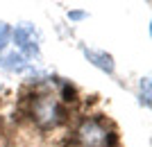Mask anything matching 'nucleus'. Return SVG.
Segmentation results:
<instances>
[{
  "mask_svg": "<svg viewBox=\"0 0 152 147\" xmlns=\"http://www.w3.org/2000/svg\"><path fill=\"white\" fill-rule=\"evenodd\" d=\"M57 97L66 104V106H70V104H77L80 93H77V88H75L70 82H59V93H57Z\"/></svg>",
  "mask_w": 152,
  "mask_h": 147,
  "instance_id": "423d86ee",
  "label": "nucleus"
},
{
  "mask_svg": "<svg viewBox=\"0 0 152 147\" xmlns=\"http://www.w3.org/2000/svg\"><path fill=\"white\" fill-rule=\"evenodd\" d=\"M80 147H116L118 145V134L114 125L104 115H89L84 118L75 129V136Z\"/></svg>",
  "mask_w": 152,
  "mask_h": 147,
  "instance_id": "f03ea898",
  "label": "nucleus"
},
{
  "mask_svg": "<svg viewBox=\"0 0 152 147\" xmlns=\"http://www.w3.org/2000/svg\"><path fill=\"white\" fill-rule=\"evenodd\" d=\"M25 113L32 118L41 131H50V129L61 127L66 118H68V106L48 88L32 91V95L25 97Z\"/></svg>",
  "mask_w": 152,
  "mask_h": 147,
  "instance_id": "f257e3e1",
  "label": "nucleus"
},
{
  "mask_svg": "<svg viewBox=\"0 0 152 147\" xmlns=\"http://www.w3.org/2000/svg\"><path fill=\"white\" fill-rule=\"evenodd\" d=\"M139 104L143 109H150L152 106V82H150V77H141V82H139Z\"/></svg>",
  "mask_w": 152,
  "mask_h": 147,
  "instance_id": "0eeeda50",
  "label": "nucleus"
},
{
  "mask_svg": "<svg viewBox=\"0 0 152 147\" xmlns=\"http://www.w3.org/2000/svg\"><path fill=\"white\" fill-rule=\"evenodd\" d=\"M68 20H73V23H80V20H84V18H89V14L86 12H82V9H70L68 14Z\"/></svg>",
  "mask_w": 152,
  "mask_h": 147,
  "instance_id": "1a4fd4ad",
  "label": "nucleus"
},
{
  "mask_svg": "<svg viewBox=\"0 0 152 147\" xmlns=\"http://www.w3.org/2000/svg\"><path fill=\"white\" fill-rule=\"evenodd\" d=\"M80 50H82L84 59H86L93 68H98L100 72H104V75H114V72H116V61H114V57H111L107 50L89 48V45H82Z\"/></svg>",
  "mask_w": 152,
  "mask_h": 147,
  "instance_id": "20e7f679",
  "label": "nucleus"
},
{
  "mask_svg": "<svg viewBox=\"0 0 152 147\" xmlns=\"http://www.w3.org/2000/svg\"><path fill=\"white\" fill-rule=\"evenodd\" d=\"M0 68L5 72H12V75H25L32 70V61H27L16 50H7L0 54Z\"/></svg>",
  "mask_w": 152,
  "mask_h": 147,
  "instance_id": "39448f33",
  "label": "nucleus"
},
{
  "mask_svg": "<svg viewBox=\"0 0 152 147\" xmlns=\"http://www.w3.org/2000/svg\"><path fill=\"white\" fill-rule=\"evenodd\" d=\"M12 43L14 50L20 52L27 61L41 59V30L30 20H20L12 27Z\"/></svg>",
  "mask_w": 152,
  "mask_h": 147,
  "instance_id": "7ed1b4c3",
  "label": "nucleus"
},
{
  "mask_svg": "<svg viewBox=\"0 0 152 147\" xmlns=\"http://www.w3.org/2000/svg\"><path fill=\"white\" fill-rule=\"evenodd\" d=\"M9 43H12V25L2 20V23H0V54L7 52Z\"/></svg>",
  "mask_w": 152,
  "mask_h": 147,
  "instance_id": "6e6552de",
  "label": "nucleus"
}]
</instances>
